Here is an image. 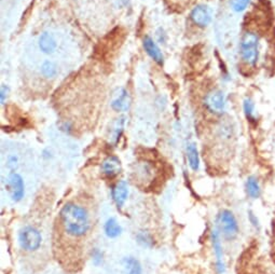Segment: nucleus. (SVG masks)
Returning <instances> with one entry per match:
<instances>
[{"instance_id": "nucleus-11", "label": "nucleus", "mask_w": 275, "mask_h": 274, "mask_svg": "<svg viewBox=\"0 0 275 274\" xmlns=\"http://www.w3.org/2000/svg\"><path fill=\"white\" fill-rule=\"evenodd\" d=\"M112 200L118 207H122L129 196V185L125 180H120L112 187L111 190Z\"/></svg>"}, {"instance_id": "nucleus-6", "label": "nucleus", "mask_w": 275, "mask_h": 274, "mask_svg": "<svg viewBox=\"0 0 275 274\" xmlns=\"http://www.w3.org/2000/svg\"><path fill=\"white\" fill-rule=\"evenodd\" d=\"M206 109L214 115H221L225 109V96L219 90H213L204 98Z\"/></svg>"}, {"instance_id": "nucleus-18", "label": "nucleus", "mask_w": 275, "mask_h": 274, "mask_svg": "<svg viewBox=\"0 0 275 274\" xmlns=\"http://www.w3.org/2000/svg\"><path fill=\"white\" fill-rule=\"evenodd\" d=\"M124 269L128 274H142V265L134 257H128L123 260Z\"/></svg>"}, {"instance_id": "nucleus-3", "label": "nucleus", "mask_w": 275, "mask_h": 274, "mask_svg": "<svg viewBox=\"0 0 275 274\" xmlns=\"http://www.w3.org/2000/svg\"><path fill=\"white\" fill-rule=\"evenodd\" d=\"M216 230L225 240H233L238 234V223L234 214L229 209H222L216 217Z\"/></svg>"}, {"instance_id": "nucleus-22", "label": "nucleus", "mask_w": 275, "mask_h": 274, "mask_svg": "<svg viewBox=\"0 0 275 274\" xmlns=\"http://www.w3.org/2000/svg\"><path fill=\"white\" fill-rule=\"evenodd\" d=\"M248 220H249V222L251 223V226L253 228H256V229L260 228V223H259V220L257 218V216L255 214H253L251 212V210H249V212H248Z\"/></svg>"}, {"instance_id": "nucleus-24", "label": "nucleus", "mask_w": 275, "mask_h": 274, "mask_svg": "<svg viewBox=\"0 0 275 274\" xmlns=\"http://www.w3.org/2000/svg\"><path fill=\"white\" fill-rule=\"evenodd\" d=\"M0 93H2V95H0V97H2V104H5L6 102V97L8 96V93H9V88L5 86V84H3L2 86V91H0Z\"/></svg>"}, {"instance_id": "nucleus-13", "label": "nucleus", "mask_w": 275, "mask_h": 274, "mask_svg": "<svg viewBox=\"0 0 275 274\" xmlns=\"http://www.w3.org/2000/svg\"><path fill=\"white\" fill-rule=\"evenodd\" d=\"M56 47H58V44H56V39L53 34L48 32L41 34L39 37V48L42 52L47 54L53 53L56 50Z\"/></svg>"}, {"instance_id": "nucleus-1", "label": "nucleus", "mask_w": 275, "mask_h": 274, "mask_svg": "<svg viewBox=\"0 0 275 274\" xmlns=\"http://www.w3.org/2000/svg\"><path fill=\"white\" fill-rule=\"evenodd\" d=\"M61 221L67 234L80 237L86 235L91 227L88 210L81 205L69 202L63 206L60 213Z\"/></svg>"}, {"instance_id": "nucleus-7", "label": "nucleus", "mask_w": 275, "mask_h": 274, "mask_svg": "<svg viewBox=\"0 0 275 274\" xmlns=\"http://www.w3.org/2000/svg\"><path fill=\"white\" fill-rule=\"evenodd\" d=\"M131 96L128 91L123 88L117 89L114 93H112L111 98V108L118 112H125L128 111L131 107Z\"/></svg>"}, {"instance_id": "nucleus-10", "label": "nucleus", "mask_w": 275, "mask_h": 274, "mask_svg": "<svg viewBox=\"0 0 275 274\" xmlns=\"http://www.w3.org/2000/svg\"><path fill=\"white\" fill-rule=\"evenodd\" d=\"M122 165L121 161L116 156H109L102 163V172L108 178H114L121 173Z\"/></svg>"}, {"instance_id": "nucleus-15", "label": "nucleus", "mask_w": 275, "mask_h": 274, "mask_svg": "<svg viewBox=\"0 0 275 274\" xmlns=\"http://www.w3.org/2000/svg\"><path fill=\"white\" fill-rule=\"evenodd\" d=\"M245 190L250 199H258L261 195V187L256 176H249L246 179Z\"/></svg>"}, {"instance_id": "nucleus-21", "label": "nucleus", "mask_w": 275, "mask_h": 274, "mask_svg": "<svg viewBox=\"0 0 275 274\" xmlns=\"http://www.w3.org/2000/svg\"><path fill=\"white\" fill-rule=\"evenodd\" d=\"M250 0H230V7L234 12H243L249 5Z\"/></svg>"}, {"instance_id": "nucleus-2", "label": "nucleus", "mask_w": 275, "mask_h": 274, "mask_svg": "<svg viewBox=\"0 0 275 274\" xmlns=\"http://www.w3.org/2000/svg\"><path fill=\"white\" fill-rule=\"evenodd\" d=\"M260 38L255 32H246L239 42V54L246 65L255 67L260 54Z\"/></svg>"}, {"instance_id": "nucleus-19", "label": "nucleus", "mask_w": 275, "mask_h": 274, "mask_svg": "<svg viewBox=\"0 0 275 274\" xmlns=\"http://www.w3.org/2000/svg\"><path fill=\"white\" fill-rule=\"evenodd\" d=\"M255 103L251 100V98H245L243 102V110L244 114L247 118V120H249L250 122L256 121V112H255Z\"/></svg>"}, {"instance_id": "nucleus-4", "label": "nucleus", "mask_w": 275, "mask_h": 274, "mask_svg": "<svg viewBox=\"0 0 275 274\" xmlns=\"http://www.w3.org/2000/svg\"><path fill=\"white\" fill-rule=\"evenodd\" d=\"M19 243L23 249L27 251H35L41 246L42 235L38 229L27 226L20 231Z\"/></svg>"}, {"instance_id": "nucleus-12", "label": "nucleus", "mask_w": 275, "mask_h": 274, "mask_svg": "<svg viewBox=\"0 0 275 274\" xmlns=\"http://www.w3.org/2000/svg\"><path fill=\"white\" fill-rule=\"evenodd\" d=\"M143 45H144V49L147 52V54L149 55L150 58L157 63V64H159V65L163 64L164 56H163V54H162L160 48L157 46V44L153 41V39L151 37L146 36L143 40Z\"/></svg>"}, {"instance_id": "nucleus-17", "label": "nucleus", "mask_w": 275, "mask_h": 274, "mask_svg": "<svg viewBox=\"0 0 275 274\" xmlns=\"http://www.w3.org/2000/svg\"><path fill=\"white\" fill-rule=\"evenodd\" d=\"M104 230H105V234L109 238H116L122 233L121 224H120L119 221L116 218H114V217H111V218H109L105 222Z\"/></svg>"}, {"instance_id": "nucleus-14", "label": "nucleus", "mask_w": 275, "mask_h": 274, "mask_svg": "<svg viewBox=\"0 0 275 274\" xmlns=\"http://www.w3.org/2000/svg\"><path fill=\"white\" fill-rule=\"evenodd\" d=\"M125 125V118L120 117L119 119L112 123V126L110 129V134H109V142L112 145H117L120 137H121L123 130Z\"/></svg>"}, {"instance_id": "nucleus-9", "label": "nucleus", "mask_w": 275, "mask_h": 274, "mask_svg": "<svg viewBox=\"0 0 275 274\" xmlns=\"http://www.w3.org/2000/svg\"><path fill=\"white\" fill-rule=\"evenodd\" d=\"M192 22L199 27H206L211 22V14L206 6L199 5L193 8L190 14Z\"/></svg>"}, {"instance_id": "nucleus-23", "label": "nucleus", "mask_w": 275, "mask_h": 274, "mask_svg": "<svg viewBox=\"0 0 275 274\" xmlns=\"http://www.w3.org/2000/svg\"><path fill=\"white\" fill-rule=\"evenodd\" d=\"M18 162H19L18 158L16 156H11L8 159V166L11 168V170H16L18 167Z\"/></svg>"}, {"instance_id": "nucleus-5", "label": "nucleus", "mask_w": 275, "mask_h": 274, "mask_svg": "<svg viewBox=\"0 0 275 274\" xmlns=\"http://www.w3.org/2000/svg\"><path fill=\"white\" fill-rule=\"evenodd\" d=\"M6 188L8 190L12 201L20 202L24 198L25 184L20 174L16 172L10 173L6 180Z\"/></svg>"}, {"instance_id": "nucleus-16", "label": "nucleus", "mask_w": 275, "mask_h": 274, "mask_svg": "<svg viewBox=\"0 0 275 274\" xmlns=\"http://www.w3.org/2000/svg\"><path fill=\"white\" fill-rule=\"evenodd\" d=\"M187 159L189 166L191 170L196 172L200 168V156L197 151L196 145L194 143H190L187 145Z\"/></svg>"}, {"instance_id": "nucleus-20", "label": "nucleus", "mask_w": 275, "mask_h": 274, "mask_svg": "<svg viewBox=\"0 0 275 274\" xmlns=\"http://www.w3.org/2000/svg\"><path fill=\"white\" fill-rule=\"evenodd\" d=\"M41 73L46 78H53L58 74V67H56L53 62L47 61L41 66Z\"/></svg>"}, {"instance_id": "nucleus-8", "label": "nucleus", "mask_w": 275, "mask_h": 274, "mask_svg": "<svg viewBox=\"0 0 275 274\" xmlns=\"http://www.w3.org/2000/svg\"><path fill=\"white\" fill-rule=\"evenodd\" d=\"M211 244H213L214 254L216 256V269L218 273L222 274L225 271L223 261V249L220 241V234L216 229L211 231Z\"/></svg>"}]
</instances>
